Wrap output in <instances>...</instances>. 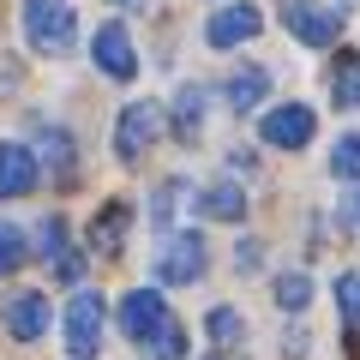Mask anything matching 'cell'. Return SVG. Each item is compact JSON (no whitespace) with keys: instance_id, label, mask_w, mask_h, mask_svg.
Instances as JSON below:
<instances>
[{"instance_id":"obj_21","label":"cell","mask_w":360,"mask_h":360,"mask_svg":"<svg viewBox=\"0 0 360 360\" xmlns=\"http://www.w3.org/2000/svg\"><path fill=\"white\" fill-rule=\"evenodd\" d=\"M307 300H312V283L300 276V270H288V276H276V307H283V312H300Z\"/></svg>"},{"instance_id":"obj_12","label":"cell","mask_w":360,"mask_h":360,"mask_svg":"<svg viewBox=\"0 0 360 360\" xmlns=\"http://www.w3.org/2000/svg\"><path fill=\"white\" fill-rule=\"evenodd\" d=\"M37 180H42L37 156H30L25 144H0V198H25Z\"/></svg>"},{"instance_id":"obj_16","label":"cell","mask_w":360,"mask_h":360,"mask_svg":"<svg viewBox=\"0 0 360 360\" xmlns=\"http://www.w3.org/2000/svg\"><path fill=\"white\" fill-rule=\"evenodd\" d=\"M264 90H270V78L258 72V66H240V72L229 78V90H222V96H229V108H234V115H252V108L264 103Z\"/></svg>"},{"instance_id":"obj_19","label":"cell","mask_w":360,"mask_h":360,"mask_svg":"<svg viewBox=\"0 0 360 360\" xmlns=\"http://www.w3.org/2000/svg\"><path fill=\"white\" fill-rule=\"evenodd\" d=\"M198 120H205V84H186L174 96V132H180V139H193Z\"/></svg>"},{"instance_id":"obj_18","label":"cell","mask_w":360,"mask_h":360,"mask_svg":"<svg viewBox=\"0 0 360 360\" xmlns=\"http://www.w3.org/2000/svg\"><path fill=\"white\" fill-rule=\"evenodd\" d=\"M180 205H193V186H186V180H162L156 198H150V229H174Z\"/></svg>"},{"instance_id":"obj_6","label":"cell","mask_w":360,"mask_h":360,"mask_svg":"<svg viewBox=\"0 0 360 360\" xmlns=\"http://www.w3.org/2000/svg\"><path fill=\"white\" fill-rule=\"evenodd\" d=\"M156 132H162V108L156 103H127L120 108V139H115L120 162H139V156L156 144Z\"/></svg>"},{"instance_id":"obj_14","label":"cell","mask_w":360,"mask_h":360,"mask_svg":"<svg viewBox=\"0 0 360 360\" xmlns=\"http://www.w3.org/2000/svg\"><path fill=\"white\" fill-rule=\"evenodd\" d=\"M193 210L210 217V222H240L246 217V193L234 186V180H217V186H205V193L193 198Z\"/></svg>"},{"instance_id":"obj_26","label":"cell","mask_w":360,"mask_h":360,"mask_svg":"<svg viewBox=\"0 0 360 360\" xmlns=\"http://www.w3.org/2000/svg\"><path fill=\"white\" fill-rule=\"evenodd\" d=\"M348 186H354V193H348V205H342V217H348V222H354V229H360V180H348Z\"/></svg>"},{"instance_id":"obj_7","label":"cell","mask_w":360,"mask_h":360,"mask_svg":"<svg viewBox=\"0 0 360 360\" xmlns=\"http://www.w3.org/2000/svg\"><path fill=\"white\" fill-rule=\"evenodd\" d=\"M90 60L103 66L115 84H132V72H139V54H132L127 25H103V30H96V42H90Z\"/></svg>"},{"instance_id":"obj_23","label":"cell","mask_w":360,"mask_h":360,"mask_svg":"<svg viewBox=\"0 0 360 360\" xmlns=\"http://www.w3.org/2000/svg\"><path fill=\"white\" fill-rule=\"evenodd\" d=\"M18 264H25V229L0 222V276H13Z\"/></svg>"},{"instance_id":"obj_22","label":"cell","mask_w":360,"mask_h":360,"mask_svg":"<svg viewBox=\"0 0 360 360\" xmlns=\"http://www.w3.org/2000/svg\"><path fill=\"white\" fill-rule=\"evenodd\" d=\"M336 307H342L348 330H360V270H342L336 276Z\"/></svg>"},{"instance_id":"obj_25","label":"cell","mask_w":360,"mask_h":360,"mask_svg":"<svg viewBox=\"0 0 360 360\" xmlns=\"http://www.w3.org/2000/svg\"><path fill=\"white\" fill-rule=\"evenodd\" d=\"M180 354H186V330H180V324H174V330H168L162 342L150 348V360H180Z\"/></svg>"},{"instance_id":"obj_24","label":"cell","mask_w":360,"mask_h":360,"mask_svg":"<svg viewBox=\"0 0 360 360\" xmlns=\"http://www.w3.org/2000/svg\"><path fill=\"white\" fill-rule=\"evenodd\" d=\"M210 342H217V348L240 342V312H234V307H217V312H210Z\"/></svg>"},{"instance_id":"obj_5","label":"cell","mask_w":360,"mask_h":360,"mask_svg":"<svg viewBox=\"0 0 360 360\" xmlns=\"http://www.w3.org/2000/svg\"><path fill=\"white\" fill-rule=\"evenodd\" d=\"M205 234H193V229H186V234H174V240H168L162 246V258H156V276H162V283H198V276H205Z\"/></svg>"},{"instance_id":"obj_20","label":"cell","mask_w":360,"mask_h":360,"mask_svg":"<svg viewBox=\"0 0 360 360\" xmlns=\"http://www.w3.org/2000/svg\"><path fill=\"white\" fill-rule=\"evenodd\" d=\"M330 174H336V180H360V132L336 139V150H330Z\"/></svg>"},{"instance_id":"obj_3","label":"cell","mask_w":360,"mask_h":360,"mask_svg":"<svg viewBox=\"0 0 360 360\" xmlns=\"http://www.w3.org/2000/svg\"><path fill=\"white\" fill-rule=\"evenodd\" d=\"M25 37L37 42L42 54H66L78 37V18L66 0H25Z\"/></svg>"},{"instance_id":"obj_4","label":"cell","mask_w":360,"mask_h":360,"mask_svg":"<svg viewBox=\"0 0 360 360\" xmlns=\"http://www.w3.org/2000/svg\"><path fill=\"white\" fill-rule=\"evenodd\" d=\"M283 25H288V37H300L307 49H324V42L342 37V18H336L330 6H319V0H283Z\"/></svg>"},{"instance_id":"obj_2","label":"cell","mask_w":360,"mask_h":360,"mask_svg":"<svg viewBox=\"0 0 360 360\" xmlns=\"http://www.w3.org/2000/svg\"><path fill=\"white\" fill-rule=\"evenodd\" d=\"M103 295L96 288H72V300H66V354L72 360H90L96 348H103Z\"/></svg>"},{"instance_id":"obj_27","label":"cell","mask_w":360,"mask_h":360,"mask_svg":"<svg viewBox=\"0 0 360 360\" xmlns=\"http://www.w3.org/2000/svg\"><path fill=\"white\" fill-rule=\"evenodd\" d=\"M115 6H144V0H115Z\"/></svg>"},{"instance_id":"obj_15","label":"cell","mask_w":360,"mask_h":360,"mask_svg":"<svg viewBox=\"0 0 360 360\" xmlns=\"http://www.w3.org/2000/svg\"><path fill=\"white\" fill-rule=\"evenodd\" d=\"M127 217H132L127 205H108L103 217L90 222V252H103V258H115L120 246H127Z\"/></svg>"},{"instance_id":"obj_13","label":"cell","mask_w":360,"mask_h":360,"mask_svg":"<svg viewBox=\"0 0 360 360\" xmlns=\"http://www.w3.org/2000/svg\"><path fill=\"white\" fill-rule=\"evenodd\" d=\"M49 168V180L54 186H72V174H78V156H72V139H66L60 127H49L42 132V144H37V174Z\"/></svg>"},{"instance_id":"obj_8","label":"cell","mask_w":360,"mask_h":360,"mask_svg":"<svg viewBox=\"0 0 360 360\" xmlns=\"http://www.w3.org/2000/svg\"><path fill=\"white\" fill-rule=\"evenodd\" d=\"M37 246H42V258L54 264V283H72V288H78V276H84V258L66 246V222H60V217L37 222Z\"/></svg>"},{"instance_id":"obj_10","label":"cell","mask_w":360,"mask_h":360,"mask_svg":"<svg viewBox=\"0 0 360 360\" xmlns=\"http://www.w3.org/2000/svg\"><path fill=\"white\" fill-rule=\"evenodd\" d=\"M252 37H258V6H246V0L240 6H222V13L205 25L210 49H240V42H252Z\"/></svg>"},{"instance_id":"obj_17","label":"cell","mask_w":360,"mask_h":360,"mask_svg":"<svg viewBox=\"0 0 360 360\" xmlns=\"http://www.w3.org/2000/svg\"><path fill=\"white\" fill-rule=\"evenodd\" d=\"M330 103L336 108H360V54L354 49L336 54V66H330Z\"/></svg>"},{"instance_id":"obj_9","label":"cell","mask_w":360,"mask_h":360,"mask_svg":"<svg viewBox=\"0 0 360 360\" xmlns=\"http://www.w3.org/2000/svg\"><path fill=\"white\" fill-rule=\"evenodd\" d=\"M258 132H264V144H276V150H300V144L312 139V108H300V103H288V108H270Z\"/></svg>"},{"instance_id":"obj_1","label":"cell","mask_w":360,"mask_h":360,"mask_svg":"<svg viewBox=\"0 0 360 360\" xmlns=\"http://www.w3.org/2000/svg\"><path fill=\"white\" fill-rule=\"evenodd\" d=\"M115 312H120V330H127L132 342H144V348H156V342H162V336L180 324L156 288H132V295H120V307H115Z\"/></svg>"},{"instance_id":"obj_11","label":"cell","mask_w":360,"mask_h":360,"mask_svg":"<svg viewBox=\"0 0 360 360\" xmlns=\"http://www.w3.org/2000/svg\"><path fill=\"white\" fill-rule=\"evenodd\" d=\"M0 324H6L18 342H37V336L49 330V300H42V295H13L6 312H0Z\"/></svg>"}]
</instances>
